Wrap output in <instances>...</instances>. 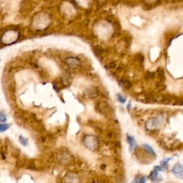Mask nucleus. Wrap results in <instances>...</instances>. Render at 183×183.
<instances>
[{
	"label": "nucleus",
	"mask_w": 183,
	"mask_h": 183,
	"mask_svg": "<svg viewBox=\"0 0 183 183\" xmlns=\"http://www.w3.org/2000/svg\"><path fill=\"white\" fill-rule=\"evenodd\" d=\"M160 119H159L158 117L152 118V119H150L147 122V123H146V128H147L148 130H156L160 126Z\"/></svg>",
	"instance_id": "f257e3e1"
},
{
	"label": "nucleus",
	"mask_w": 183,
	"mask_h": 183,
	"mask_svg": "<svg viewBox=\"0 0 183 183\" xmlns=\"http://www.w3.org/2000/svg\"><path fill=\"white\" fill-rule=\"evenodd\" d=\"M64 62L65 63L67 64V65L71 68H77V67L80 65V60H79L78 58L77 57H67L64 59Z\"/></svg>",
	"instance_id": "f03ea898"
},
{
	"label": "nucleus",
	"mask_w": 183,
	"mask_h": 183,
	"mask_svg": "<svg viewBox=\"0 0 183 183\" xmlns=\"http://www.w3.org/2000/svg\"><path fill=\"white\" fill-rule=\"evenodd\" d=\"M173 173L174 175H175L177 178H182L183 177L181 166H180V165H179L178 164L175 165V166L173 167Z\"/></svg>",
	"instance_id": "7ed1b4c3"
},
{
	"label": "nucleus",
	"mask_w": 183,
	"mask_h": 183,
	"mask_svg": "<svg viewBox=\"0 0 183 183\" xmlns=\"http://www.w3.org/2000/svg\"><path fill=\"white\" fill-rule=\"evenodd\" d=\"M127 140H128L129 145H130L131 151H134V150H135V148L137 147V143H136V141H135L134 137L132 136H130V135H128Z\"/></svg>",
	"instance_id": "20e7f679"
},
{
	"label": "nucleus",
	"mask_w": 183,
	"mask_h": 183,
	"mask_svg": "<svg viewBox=\"0 0 183 183\" xmlns=\"http://www.w3.org/2000/svg\"><path fill=\"white\" fill-rule=\"evenodd\" d=\"M146 5L150 8H153L157 4H158L160 0H143Z\"/></svg>",
	"instance_id": "39448f33"
},
{
	"label": "nucleus",
	"mask_w": 183,
	"mask_h": 183,
	"mask_svg": "<svg viewBox=\"0 0 183 183\" xmlns=\"http://www.w3.org/2000/svg\"><path fill=\"white\" fill-rule=\"evenodd\" d=\"M143 148H144V150H145V151L147 152L148 154H151V155H152V156L156 157L155 152L154 151L153 149H152V148L151 147H150V145H143Z\"/></svg>",
	"instance_id": "423d86ee"
},
{
	"label": "nucleus",
	"mask_w": 183,
	"mask_h": 183,
	"mask_svg": "<svg viewBox=\"0 0 183 183\" xmlns=\"http://www.w3.org/2000/svg\"><path fill=\"white\" fill-rule=\"evenodd\" d=\"M149 177H150V179L152 180V181H155V180H158V171L155 170H154L151 173V174H150Z\"/></svg>",
	"instance_id": "0eeeda50"
},
{
	"label": "nucleus",
	"mask_w": 183,
	"mask_h": 183,
	"mask_svg": "<svg viewBox=\"0 0 183 183\" xmlns=\"http://www.w3.org/2000/svg\"><path fill=\"white\" fill-rule=\"evenodd\" d=\"M62 82H63V83L65 85H70L71 82H72V78H71L70 76H69V75H65V76H64L63 78H62Z\"/></svg>",
	"instance_id": "6e6552de"
},
{
	"label": "nucleus",
	"mask_w": 183,
	"mask_h": 183,
	"mask_svg": "<svg viewBox=\"0 0 183 183\" xmlns=\"http://www.w3.org/2000/svg\"><path fill=\"white\" fill-rule=\"evenodd\" d=\"M157 72H158V74L159 78H160L161 81H162L163 79H165V72H164V70H163V69L159 68L158 71H157Z\"/></svg>",
	"instance_id": "1a4fd4ad"
},
{
	"label": "nucleus",
	"mask_w": 183,
	"mask_h": 183,
	"mask_svg": "<svg viewBox=\"0 0 183 183\" xmlns=\"http://www.w3.org/2000/svg\"><path fill=\"white\" fill-rule=\"evenodd\" d=\"M172 158H167L165 160H163L162 162H161V165H162V167L163 169H167V166H168V162L169 161L171 160Z\"/></svg>",
	"instance_id": "9d476101"
},
{
	"label": "nucleus",
	"mask_w": 183,
	"mask_h": 183,
	"mask_svg": "<svg viewBox=\"0 0 183 183\" xmlns=\"http://www.w3.org/2000/svg\"><path fill=\"white\" fill-rule=\"evenodd\" d=\"M121 84L124 86V87L127 88V89H130V88L131 87V83L129 81L122 80L121 81Z\"/></svg>",
	"instance_id": "9b49d317"
},
{
	"label": "nucleus",
	"mask_w": 183,
	"mask_h": 183,
	"mask_svg": "<svg viewBox=\"0 0 183 183\" xmlns=\"http://www.w3.org/2000/svg\"><path fill=\"white\" fill-rule=\"evenodd\" d=\"M10 128V124H1V125H0V131H1L2 132H4V131L7 130Z\"/></svg>",
	"instance_id": "f8f14e48"
},
{
	"label": "nucleus",
	"mask_w": 183,
	"mask_h": 183,
	"mask_svg": "<svg viewBox=\"0 0 183 183\" xmlns=\"http://www.w3.org/2000/svg\"><path fill=\"white\" fill-rule=\"evenodd\" d=\"M19 142L22 144L24 146H27V143H28V140L27 139H25V137H22V136H19Z\"/></svg>",
	"instance_id": "ddd939ff"
},
{
	"label": "nucleus",
	"mask_w": 183,
	"mask_h": 183,
	"mask_svg": "<svg viewBox=\"0 0 183 183\" xmlns=\"http://www.w3.org/2000/svg\"><path fill=\"white\" fill-rule=\"evenodd\" d=\"M0 120H1L2 122H4L6 121V116L5 114L4 113V112H1V113H0Z\"/></svg>",
	"instance_id": "4468645a"
},
{
	"label": "nucleus",
	"mask_w": 183,
	"mask_h": 183,
	"mask_svg": "<svg viewBox=\"0 0 183 183\" xmlns=\"http://www.w3.org/2000/svg\"><path fill=\"white\" fill-rule=\"evenodd\" d=\"M117 99H118V100H119V102L122 103V104L125 102V101H126V98L124 97L121 95V94H117Z\"/></svg>",
	"instance_id": "2eb2a0df"
},
{
	"label": "nucleus",
	"mask_w": 183,
	"mask_h": 183,
	"mask_svg": "<svg viewBox=\"0 0 183 183\" xmlns=\"http://www.w3.org/2000/svg\"><path fill=\"white\" fill-rule=\"evenodd\" d=\"M94 52L97 54V55H100V54L102 53L103 50H102V48H100V47H94Z\"/></svg>",
	"instance_id": "dca6fc26"
},
{
	"label": "nucleus",
	"mask_w": 183,
	"mask_h": 183,
	"mask_svg": "<svg viewBox=\"0 0 183 183\" xmlns=\"http://www.w3.org/2000/svg\"><path fill=\"white\" fill-rule=\"evenodd\" d=\"M154 73L150 72V73H148V74H147V75H146V79H150L154 78Z\"/></svg>",
	"instance_id": "f3484780"
},
{
	"label": "nucleus",
	"mask_w": 183,
	"mask_h": 183,
	"mask_svg": "<svg viewBox=\"0 0 183 183\" xmlns=\"http://www.w3.org/2000/svg\"><path fill=\"white\" fill-rule=\"evenodd\" d=\"M110 68H115L116 67V64L115 63H114V62H112V63H110Z\"/></svg>",
	"instance_id": "a211bd4d"
},
{
	"label": "nucleus",
	"mask_w": 183,
	"mask_h": 183,
	"mask_svg": "<svg viewBox=\"0 0 183 183\" xmlns=\"http://www.w3.org/2000/svg\"><path fill=\"white\" fill-rule=\"evenodd\" d=\"M145 181H146L145 178V177H142V178H141V179H140V180H139V182L142 183V182H145Z\"/></svg>",
	"instance_id": "6ab92c4d"
},
{
	"label": "nucleus",
	"mask_w": 183,
	"mask_h": 183,
	"mask_svg": "<svg viewBox=\"0 0 183 183\" xmlns=\"http://www.w3.org/2000/svg\"><path fill=\"white\" fill-rule=\"evenodd\" d=\"M181 168H182V173H183V166H181Z\"/></svg>",
	"instance_id": "aec40b11"
}]
</instances>
